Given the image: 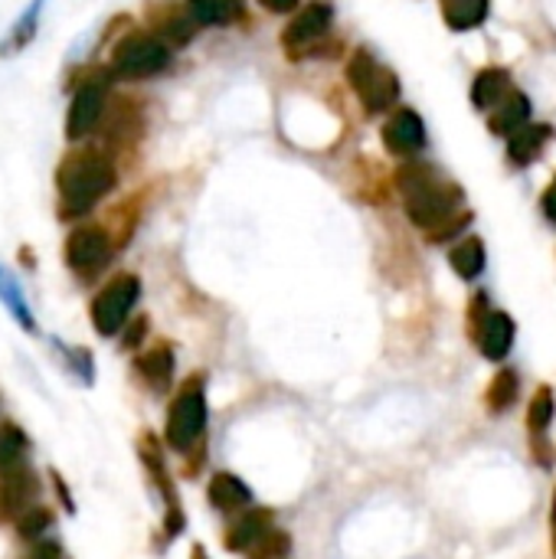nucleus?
Segmentation results:
<instances>
[{"label":"nucleus","instance_id":"1","mask_svg":"<svg viewBox=\"0 0 556 559\" xmlns=\"http://www.w3.org/2000/svg\"><path fill=\"white\" fill-rule=\"evenodd\" d=\"M397 187L410 219L419 229H426L433 242H446L459 236L472 219L465 213V193L429 164L419 160L403 164L397 170Z\"/></svg>","mask_w":556,"mask_h":559},{"label":"nucleus","instance_id":"33","mask_svg":"<svg viewBox=\"0 0 556 559\" xmlns=\"http://www.w3.org/2000/svg\"><path fill=\"white\" fill-rule=\"evenodd\" d=\"M551 531H554V554H556V495H554V504H551Z\"/></svg>","mask_w":556,"mask_h":559},{"label":"nucleus","instance_id":"4","mask_svg":"<svg viewBox=\"0 0 556 559\" xmlns=\"http://www.w3.org/2000/svg\"><path fill=\"white\" fill-rule=\"evenodd\" d=\"M347 82L364 102L367 115H383L400 98V79L370 49H354L347 59Z\"/></svg>","mask_w":556,"mask_h":559},{"label":"nucleus","instance_id":"16","mask_svg":"<svg viewBox=\"0 0 556 559\" xmlns=\"http://www.w3.org/2000/svg\"><path fill=\"white\" fill-rule=\"evenodd\" d=\"M551 134H554L551 124H531V121H528V124H524L521 131H514L511 141H508V157H511V164H514V167L534 164V160L541 157L544 144L551 141Z\"/></svg>","mask_w":556,"mask_h":559},{"label":"nucleus","instance_id":"24","mask_svg":"<svg viewBox=\"0 0 556 559\" xmlns=\"http://www.w3.org/2000/svg\"><path fill=\"white\" fill-rule=\"evenodd\" d=\"M518 390H521V383H518V373H511V370H501V373L492 380L488 393H485V400H488V409H492V413H505V409H511V406L518 403Z\"/></svg>","mask_w":556,"mask_h":559},{"label":"nucleus","instance_id":"28","mask_svg":"<svg viewBox=\"0 0 556 559\" xmlns=\"http://www.w3.org/2000/svg\"><path fill=\"white\" fill-rule=\"evenodd\" d=\"M0 295L7 298L10 311H13V314H16V318L23 321V328H26V331H33V314L26 311V305H23V295H20V288H16V285H13V282H10L7 275H3V272H0Z\"/></svg>","mask_w":556,"mask_h":559},{"label":"nucleus","instance_id":"30","mask_svg":"<svg viewBox=\"0 0 556 559\" xmlns=\"http://www.w3.org/2000/svg\"><path fill=\"white\" fill-rule=\"evenodd\" d=\"M144 331H147V321L141 318V321H134L131 328H128V334H125V347H138L141 344V337H144Z\"/></svg>","mask_w":556,"mask_h":559},{"label":"nucleus","instance_id":"2","mask_svg":"<svg viewBox=\"0 0 556 559\" xmlns=\"http://www.w3.org/2000/svg\"><path fill=\"white\" fill-rule=\"evenodd\" d=\"M118 187V167L111 154L98 147H75L56 167V200L59 219L88 216Z\"/></svg>","mask_w":556,"mask_h":559},{"label":"nucleus","instance_id":"34","mask_svg":"<svg viewBox=\"0 0 556 559\" xmlns=\"http://www.w3.org/2000/svg\"><path fill=\"white\" fill-rule=\"evenodd\" d=\"M193 559H206V554H203V547H197V550H193Z\"/></svg>","mask_w":556,"mask_h":559},{"label":"nucleus","instance_id":"7","mask_svg":"<svg viewBox=\"0 0 556 559\" xmlns=\"http://www.w3.org/2000/svg\"><path fill=\"white\" fill-rule=\"evenodd\" d=\"M141 298V282L138 275H115L92 301V324L102 337H111L125 328L131 308Z\"/></svg>","mask_w":556,"mask_h":559},{"label":"nucleus","instance_id":"25","mask_svg":"<svg viewBox=\"0 0 556 559\" xmlns=\"http://www.w3.org/2000/svg\"><path fill=\"white\" fill-rule=\"evenodd\" d=\"M554 393H551L547 386H541V390L534 393V400H531V409H528V426H531V432H534L537 442L544 439L547 426L554 423Z\"/></svg>","mask_w":556,"mask_h":559},{"label":"nucleus","instance_id":"8","mask_svg":"<svg viewBox=\"0 0 556 559\" xmlns=\"http://www.w3.org/2000/svg\"><path fill=\"white\" fill-rule=\"evenodd\" d=\"M111 252H115V242L102 226H75L62 246L66 265L82 278L98 275L111 262Z\"/></svg>","mask_w":556,"mask_h":559},{"label":"nucleus","instance_id":"6","mask_svg":"<svg viewBox=\"0 0 556 559\" xmlns=\"http://www.w3.org/2000/svg\"><path fill=\"white\" fill-rule=\"evenodd\" d=\"M206 429V393H203V377H193L174 400L167 413V429L164 439L174 452L187 455Z\"/></svg>","mask_w":556,"mask_h":559},{"label":"nucleus","instance_id":"29","mask_svg":"<svg viewBox=\"0 0 556 559\" xmlns=\"http://www.w3.org/2000/svg\"><path fill=\"white\" fill-rule=\"evenodd\" d=\"M541 206H544V216L551 219L556 226V177H554V183L544 190V200H541Z\"/></svg>","mask_w":556,"mask_h":559},{"label":"nucleus","instance_id":"14","mask_svg":"<svg viewBox=\"0 0 556 559\" xmlns=\"http://www.w3.org/2000/svg\"><path fill=\"white\" fill-rule=\"evenodd\" d=\"M478 347L485 350L488 360H501L508 357L511 344H514V321L505 311H492L482 324V331L475 334Z\"/></svg>","mask_w":556,"mask_h":559},{"label":"nucleus","instance_id":"32","mask_svg":"<svg viewBox=\"0 0 556 559\" xmlns=\"http://www.w3.org/2000/svg\"><path fill=\"white\" fill-rule=\"evenodd\" d=\"M33 559H59V550H56V547H43Z\"/></svg>","mask_w":556,"mask_h":559},{"label":"nucleus","instance_id":"3","mask_svg":"<svg viewBox=\"0 0 556 559\" xmlns=\"http://www.w3.org/2000/svg\"><path fill=\"white\" fill-rule=\"evenodd\" d=\"M174 62V49L154 33V29H128L108 56V75L111 79H154L167 72Z\"/></svg>","mask_w":556,"mask_h":559},{"label":"nucleus","instance_id":"15","mask_svg":"<svg viewBox=\"0 0 556 559\" xmlns=\"http://www.w3.org/2000/svg\"><path fill=\"white\" fill-rule=\"evenodd\" d=\"M134 370L154 393H164L174 380V350L167 344H157L134 360Z\"/></svg>","mask_w":556,"mask_h":559},{"label":"nucleus","instance_id":"21","mask_svg":"<svg viewBox=\"0 0 556 559\" xmlns=\"http://www.w3.org/2000/svg\"><path fill=\"white\" fill-rule=\"evenodd\" d=\"M197 26H229L242 16V0H184Z\"/></svg>","mask_w":556,"mask_h":559},{"label":"nucleus","instance_id":"10","mask_svg":"<svg viewBox=\"0 0 556 559\" xmlns=\"http://www.w3.org/2000/svg\"><path fill=\"white\" fill-rule=\"evenodd\" d=\"M380 134H383L387 151L397 154V157H413V154H419L426 147V124L413 108H397L383 121Z\"/></svg>","mask_w":556,"mask_h":559},{"label":"nucleus","instance_id":"20","mask_svg":"<svg viewBox=\"0 0 556 559\" xmlns=\"http://www.w3.org/2000/svg\"><path fill=\"white\" fill-rule=\"evenodd\" d=\"M442 3V16L456 33H469L478 29L488 20L492 0H439Z\"/></svg>","mask_w":556,"mask_h":559},{"label":"nucleus","instance_id":"31","mask_svg":"<svg viewBox=\"0 0 556 559\" xmlns=\"http://www.w3.org/2000/svg\"><path fill=\"white\" fill-rule=\"evenodd\" d=\"M269 13H292L298 10V0H259Z\"/></svg>","mask_w":556,"mask_h":559},{"label":"nucleus","instance_id":"23","mask_svg":"<svg viewBox=\"0 0 556 559\" xmlns=\"http://www.w3.org/2000/svg\"><path fill=\"white\" fill-rule=\"evenodd\" d=\"M26 468V439L16 426H0V478Z\"/></svg>","mask_w":556,"mask_h":559},{"label":"nucleus","instance_id":"19","mask_svg":"<svg viewBox=\"0 0 556 559\" xmlns=\"http://www.w3.org/2000/svg\"><path fill=\"white\" fill-rule=\"evenodd\" d=\"M210 504L223 514H242L252 504V491L233 475H213L210 481Z\"/></svg>","mask_w":556,"mask_h":559},{"label":"nucleus","instance_id":"11","mask_svg":"<svg viewBox=\"0 0 556 559\" xmlns=\"http://www.w3.org/2000/svg\"><path fill=\"white\" fill-rule=\"evenodd\" d=\"M151 23H154V33L174 49V46H187L193 36H197V20L190 16L187 7H174V3H164V7H151Z\"/></svg>","mask_w":556,"mask_h":559},{"label":"nucleus","instance_id":"22","mask_svg":"<svg viewBox=\"0 0 556 559\" xmlns=\"http://www.w3.org/2000/svg\"><path fill=\"white\" fill-rule=\"evenodd\" d=\"M449 262H452V269L462 275V278H478L482 272H485V246H482V239H475V236H469V239H462L452 252H449Z\"/></svg>","mask_w":556,"mask_h":559},{"label":"nucleus","instance_id":"13","mask_svg":"<svg viewBox=\"0 0 556 559\" xmlns=\"http://www.w3.org/2000/svg\"><path fill=\"white\" fill-rule=\"evenodd\" d=\"M269 531H272V514L269 511H242L239 521L226 531L223 544L233 554H249Z\"/></svg>","mask_w":556,"mask_h":559},{"label":"nucleus","instance_id":"12","mask_svg":"<svg viewBox=\"0 0 556 559\" xmlns=\"http://www.w3.org/2000/svg\"><path fill=\"white\" fill-rule=\"evenodd\" d=\"M46 3L49 0H29L26 7H23V13L13 20V26H10V33L0 39V59H7V56H20L36 36H39V23H43V10H46Z\"/></svg>","mask_w":556,"mask_h":559},{"label":"nucleus","instance_id":"5","mask_svg":"<svg viewBox=\"0 0 556 559\" xmlns=\"http://www.w3.org/2000/svg\"><path fill=\"white\" fill-rule=\"evenodd\" d=\"M108 69L105 72H95V75H85L75 88H72V98H69V111H66V141L69 144H82L85 138H92L105 118V108H108Z\"/></svg>","mask_w":556,"mask_h":559},{"label":"nucleus","instance_id":"9","mask_svg":"<svg viewBox=\"0 0 556 559\" xmlns=\"http://www.w3.org/2000/svg\"><path fill=\"white\" fill-rule=\"evenodd\" d=\"M334 23V7L328 0H311L308 7H301L292 23L282 29V43L288 49V56H305V49L318 46V39H324L331 33Z\"/></svg>","mask_w":556,"mask_h":559},{"label":"nucleus","instance_id":"27","mask_svg":"<svg viewBox=\"0 0 556 559\" xmlns=\"http://www.w3.org/2000/svg\"><path fill=\"white\" fill-rule=\"evenodd\" d=\"M249 554L252 559H285L288 557V537L282 531H269Z\"/></svg>","mask_w":556,"mask_h":559},{"label":"nucleus","instance_id":"18","mask_svg":"<svg viewBox=\"0 0 556 559\" xmlns=\"http://www.w3.org/2000/svg\"><path fill=\"white\" fill-rule=\"evenodd\" d=\"M528 118H531V102H528V95L521 92V88H511L508 95H505V102L492 111V118H488V124H492V131L495 134H514V131H521L524 124H528Z\"/></svg>","mask_w":556,"mask_h":559},{"label":"nucleus","instance_id":"17","mask_svg":"<svg viewBox=\"0 0 556 559\" xmlns=\"http://www.w3.org/2000/svg\"><path fill=\"white\" fill-rule=\"evenodd\" d=\"M514 85H511V79H508V72L505 69H482L478 75H475V82H472V105L478 108V111H495L501 102H505V95L511 92Z\"/></svg>","mask_w":556,"mask_h":559},{"label":"nucleus","instance_id":"26","mask_svg":"<svg viewBox=\"0 0 556 559\" xmlns=\"http://www.w3.org/2000/svg\"><path fill=\"white\" fill-rule=\"evenodd\" d=\"M49 524H52V518H49V511H43V508H26V511L16 514V534L26 537V540L39 537Z\"/></svg>","mask_w":556,"mask_h":559}]
</instances>
